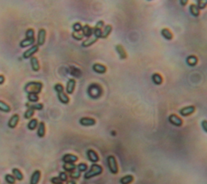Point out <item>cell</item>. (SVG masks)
I'll return each instance as SVG.
<instances>
[{
    "label": "cell",
    "mask_w": 207,
    "mask_h": 184,
    "mask_svg": "<svg viewBox=\"0 0 207 184\" xmlns=\"http://www.w3.org/2000/svg\"><path fill=\"white\" fill-rule=\"evenodd\" d=\"M195 106H185L180 109V114L181 116H189L191 115L192 114H194L195 111Z\"/></svg>",
    "instance_id": "cell-13"
},
{
    "label": "cell",
    "mask_w": 207,
    "mask_h": 184,
    "mask_svg": "<svg viewBox=\"0 0 207 184\" xmlns=\"http://www.w3.org/2000/svg\"><path fill=\"white\" fill-rule=\"evenodd\" d=\"M30 63H31V67H32V69L33 72H39L40 69V63H39V60L37 59V57H32L30 59Z\"/></svg>",
    "instance_id": "cell-15"
},
{
    "label": "cell",
    "mask_w": 207,
    "mask_h": 184,
    "mask_svg": "<svg viewBox=\"0 0 207 184\" xmlns=\"http://www.w3.org/2000/svg\"><path fill=\"white\" fill-rule=\"evenodd\" d=\"M38 51H39V46L37 45H33L28 50L24 51V54H23V58L25 59H29V58L31 59L32 57H33L35 54L38 52Z\"/></svg>",
    "instance_id": "cell-5"
},
{
    "label": "cell",
    "mask_w": 207,
    "mask_h": 184,
    "mask_svg": "<svg viewBox=\"0 0 207 184\" xmlns=\"http://www.w3.org/2000/svg\"><path fill=\"white\" fill-rule=\"evenodd\" d=\"M35 41H36V39H30V38H24V40H22L20 42V46L21 48H25V47H28V46H30V45H34Z\"/></svg>",
    "instance_id": "cell-22"
},
{
    "label": "cell",
    "mask_w": 207,
    "mask_h": 184,
    "mask_svg": "<svg viewBox=\"0 0 207 184\" xmlns=\"http://www.w3.org/2000/svg\"><path fill=\"white\" fill-rule=\"evenodd\" d=\"M102 31H103V29L94 27L93 28V36L96 37V38H98V39L99 38H102Z\"/></svg>",
    "instance_id": "cell-37"
},
{
    "label": "cell",
    "mask_w": 207,
    "mask_h": 184,
    "mask_svg": "<svg viewBox=\"0 0 207 184\" xmlns=\"http://www.w3.org/2000/svg\"><path fill=\"white\" fill-rule=\"evenodd\" d=\"M5 82V76L3 75H0V85L3 84Z\"/></svg>",
    "instance_id": "cell-49"
},
{
    "label": "cell",
    "mask_w": 207,
    "mask_h": 184,
    "mask_svg": "<svg viewBox=\"0 0 207 184\" xmlns=\"http://www.w3.org/2000/svg\"><path fill=\"white\" fill-rule=\"evenodd\" d=\"M35 110L34 109H31V108H28L27 110L24 112V117L25 119H29V118H32V116L34 115Z\"/></svg>",
    "instance_id": "cell-36"
},
{
    "label": "cell",
    "mask_w": 207,
    "mask_h": 184,
    "mask_svg": "<svg viewBox=\"0 0 207 184\" xmlns=\"http://www.w3.org/2000/svg\"><path fill=\"white\" fill-rule=\"evenodd\" d=\"M202 127L203 128V130L205 131V132L207 133V121L206 120H203L202 122Z\"/></svg>",
    "instance_id": "cell-48"
},
{
    "label": "cell",
    "mask_w": 207,
    "mask_h": 184,
    "mask_svg": "<svg viewBox=\"0 0 207 184\" xmlns=\"http://www.w3.org/2000/svg\"><path fill=\"white\" fill-rule=\"evenodd\" d=\"M87 157L88 159L91 162H92L93 164H96L100 161V157H99L98 153L93 149H88L87 151Z\"/></svg>",
    "instance_id": "cell-7"
},
{
    "label": "cell",
    "mask_w": 207,
    "mask_h": 184,
    "mask_svg": "<svg viewBox=\"0 0 207 184\" xmlns=\"http://www.w3.org/2000/svg\"><path fill=\"white\" fill-rule=\"evenodd\" d=\"M26 106L28 108H31V109H34V110H40V109H43L44 108V105L42 103H31V102H28L26 104Z\"/></svg>",
    "instance_id": "cell-25"
},
{
    "label": "cell",
    "mask_w": 207,
    "mask_h": 184,
    "mask_svg": "<svg viewBox=\"0 0 207 184\" xmlns=\"http://www.w3.org/2000/svg\"><path fill=\"white\" fill-rule=\"evenodd\" d=\"M180 3H181V4H182V5H183V6H184L186 4V3H188V1H187V0H185V1H181Z\"/></svg>",
    "instance_id": "cell-51"
},
{
    "label": "cell",
    "mask_w": 207,
    "mask_h": 184,
    "mask_svg": "<svg viewBox=\"0 0 207 184\" xmlns=\"http://www.w3.org/2000/svg\"><path fill=\"white\" fill-rule=\"evenodd\" d=\"M62 160L64 163H75L78 161L79 158L76 155L71 154V153H67L65 154L62 158Z\"/></svg>",
    "instance_id": "cell-10"
},
{
    "label": "cell",
    "mask_w": 207,
    "mask_h": 184,
    "mask_svg": "<svg viewBox=\"0 0 207 184\" xmlns=\"http://www.w3.org/2000/svg\"><path fill=\"white\" fill-rule=\"evenodd\" d=\"M54 90L58 94V93H60V92H63V91H65V89H64L63 85L62 84H59L58 83V84H56L55 85H54Z\"/></svg>",
    "instance_id": "cell-45"
},
{
    "label": "cell",
    "mask_w": 207,
    "mask_h": 184,
    "mask_svg": "<svg viewBox=\"0 0 207 184\" xmlns=\"http://www.w3.org/2000/svg\"><path fill=\"white\" fill-rule=\"evenodd\" d=\"M25 37L26 38H30V39H35V31L33 29L30 28L26 30L25 32Z\"/></svg>",
    "instance_id": "cell-38"
},
{
    "label": "cell",
    "mask_w": 207,
    "mask_h": 184,
    "mask_svg": "<svg viewBox=\"0 0 207 184\" xmlns=\"http://www.w3.org/2000/svg\"><path fill=\"white\" fill-rule=\"evenodd\" d=\"M88 94L92 98H99L102 94V88L98 84H92L88 88Z\"/></svg>",
    "instance_id": "cell-3"
},
{
    "label": "cell",
    "mask_w": 207,
    "mask_h": 184,
    "mask_svg": "<svg viewBox=\"0 0 207 184\" xmlns=\"http://www.w3.org/2000/svg\"><path fill=\"white\" fill-rule=\"evenodd\" d=\"M12 174L16 178V180H18V181H22L24 179V174L18 168L12 169Z\"/></svg>",
    "instance_id": "cell-28"
},
{
    "label": "cell",
    "mask_w": 207,
    "mask_h": 184,
    "mask_svg": "<svg viewBox=\"0 0 207 184\" xmlns=\"http://www.w3.org/2000/svg\"><path fill=\"white\" fill-rule=\"evenodd\" d=\"M11 110V106H10L7 102L0 100V111L4 113H9Z\"/></svg>",
    "instance_id": "cell-30"
},
{
    "label": "cell",
    "mask_w": 207,
    "mask_h": 184,
    "mask_svg": "<svg viewBox=\"0 0 207 184\" xmlns=\"http://www.w3.org/2000/svg\"><path fill=\"white\" fill-rule=\"evenodd\" d=\"M152 80L156 85H160V84H162L163 83L162 76L159 73H154L152 75Z\"/></svg>",
    "instance_id": "cell-31"
},
{
    "label": "cell",
    "mask_w": 207,
    "mask_h": 184,
    "mask_svg": "<svg viewBox=\"0 0 207 184\" xmlns=\"http://www.w3.org/2000/svg\"><path fill=\"white\" fill-rule=\"evenodd\" d=\"M186 61H187V63L189 64V66L194 67V66H196V65L197 62H198V59H197V58L196 56H194V55H190V56L187 58Z\"/></svg>",
    "instance_id": "cell-33"
},
{
    "label": "cell",
    "mask_w": 207,
    "mask_h": 184,
    "mask_svg": "<svg viewBox=\"0 0 207 184\" xmlns=\"http://www.w3.org/2000/svg\"><path fill=\"white\" fill-rule=\"evenodd\" d=\"M107 164H108V167H109V171L111 172L112 174H117L119 171L118 169V165H117V161L116 160V158L112 155H109L107 158Z\"/></svg>",
    "instance_id": "cell-4"
},
{
    "label": "cell",
    "mask_w": 207,
    "mask_h": 184,
    "mask_svg": "<svg viewBox=\"0 0 207 184\" xmlns=\"http://www.w3.org/2000/svg\"><path fill=\"white\" fill-rule=\"evenodd\" d=\"M161 34H162V36L165 39H167V40L168 41L172 40L173 38L172 32H171L168 29H163L161 30Z\"/></svg>",
    "instance_id": "cell-29"
},
{
    "label": "cell",
    "mask_w": 207,
    "mask_h": 184,
    "mask_svg": "<svg viewBox=\"0 0 207 184\" xmlns=\"http://www.w3.org/2000/svg\"><path fill=\"white\" fill-rule=\"evenodd\" d=\"M5 181L8 182V184H15L16 183V178L13 176V174H10V173H7L4 177Z\"/></svg>",
    "instance_id": "cell-35"
},
{
    "label": "cell",
    "mask_w": 207,
    "mask_h": 184,
    "mask_svg": "<svg viewBox=\"0 0 207 184\" xmlns=\"http://www.w3.org/2000/svg\"><path fill=\"white\" fill-rule=\"evenodd\" d=\"M116 51L119 54V57L121 59H125L127 58V53H126L125 48L123 47L122 45L118 44V45H116Z\"/></svg>",
    "instance_id": "cell-20"
},
{
    "label": "cell",
    "mask_w": 207,
    "mask_h": 184,
    "mask_svg": "<svg viewBox=\"0 0 207 184\" xmlns=\"http://www.w3.org/2000/svg\"><path fill=\"white\" fill-rule=\"evenodd\" d=\"M112 31V26L110 24H107L104 27L102 31V38H107Z\"/></svg>",
    "instance_id": "cell-26"
},
{
    "label": "cell",
    "mask_w": 207,
    "mask_h": 184,
    "mask_svg": "<svg viewBox=\"0 0 207 184\" xmlns=\"http://www.w3.org/2000/svg\"><path fill=\"white\" fill-rule=\"evenodd\" d=\"M77 170L81 172H87L88 171V165L84 162H81L80 164H78L77 165Z\"/></svg>",
    "instance_id": "cell-40"
},
{
    "label": "cell",
    "mask_w": 207,
    "mask_h": 184,
    "mask_svg": "<svg viewBox=\"0 0 207 184\" xmlns=\"http://www.w3.org/2000/svg\"><path fill=\"white\" fill-rule=\"evenodd\" d=\"M196 7L199 8L200 9H204L207 6V0H198V1H196Z\"/></svg>",
    "instance_id": "cell-42"
},
{
    "label": "cell",
    "mask_w": 207,
    "mask_h": 184,
    "mask_svg": "<svg viewBox=\"0 0 207 184\" xmlns=\"http://www.w3.org/2000/svg\"><path fill=\"white\" fill-rule=\"evenodd\" d=\"M80 175H81V173H80L78 170H75L72 171V172H70V173H69L70 178H71L73 180H74V179H80Z\"/></svg>",
    "instance_id": "cell-41"
},
{
    "label": "cell",
    "mask_w": 207,
    "mask_h": 184,
    "mask_svg": "<svg viewBox=\"0 0 207 184\" xmlns=\"http://www.w3.org/2000/svg\"><path fill=\"white\" fill-rule=\"evenodd\" d=\"M168 121L171 124L176 126V127H181L183 124V120L181 118L176 115H170L168 116Z\"/></svg>",
    "instance_id": "cell-8"
},
{
    "label": "cell",
    "mask_w": 207,
    "mask_h": 184,
    "mask_svg": "<svg viewBox=\"0 0 207 184\" xmlns=\"http://www.w3.org/2000/svg\"><path fill=\"white\" fill-rule=\"evenodd\" d=\"M189 11H190V13L194 16V17H197L199 16L200 15V10L199 8L196 7V5L195 4H191L189 6Z\"/></svg>",
    "instance_id": "cell-32"
},
{
    "label": "cell",
    "mask_w": 207,
    "mask_h": 184,
    "mask_svg": "<svg viewBox=\"0 0 207 184\" xmlns=\"http://www.w3.org/2000/svg\"><path fill=\"white\" fill-rule=\"evenodd\" d=\"M19 122H20V116L17 114H15L10 118V119L8 121V126L9 128H11V129H14L16 128L18 125Z\"/></svg>",
    "instance_id": "cell-12"
},
{
    "label": "cell",
    "mask_w": 207,
    "mask_h": 184,
    "mask_svg": "<svg viewBox=\"0 0 207 184\" xmlns=\"http://www.w3.org/2000/svg\"><path fill=\"white\" fill-rule=\"evenodd\" d=\"M45 132H46L45 123L44 122H40L39 125L37 127V136H38V137H40V138H43V137H45Z\"/></svg>",
    "instance_id": "cell-17"
},
{
    "label": "cell",
    "mask_w": 207,
    "mask_h": 184,
    "mask_svg": "<svg viewBox=\"0 0 207 184\" xmlns=\"http://www.w3.org/2000/svg\"><path fill=\"white\" fill-rule=\"evenodd\" d=\"M82 32L83 36L87 38H91L92 36H93V28L88 25V24H85L82 26Z\"/></svg>",
    "instance_id": "cell-18"
},
{
    "label": "cell",
    "mask_w": 207,
    "mask_h": 184,
    "mask_svg": "<svg viewBox=\"0 0 207 184\" xmlns=\"http://www.w3.org/2000/svg\"><path fill=\"white\" fill-rule=\"evenodd\" d=\"M66 184H77V183H76V182L74 181V180L71 179V180H69V181H67V183H66Z\"/></svg>",
    "instance_id": "cell-50"
},
{
    "label": "cell",
    "mask_w": 207,
    "mask_h": 184,
    "mask_svg": "<svg viewBox=\"0 0 207 184\" xmlns=\"http://www.w3.org/2000/svg\"><path fill=\"white\" fill-rule=\"evenodd\" d=\"M92 69L98 74H104L107 72V67L101 63H95L92 66Z\"/></svg>",
    "instance_id": "cell-16"
},
{
    "label": "cell",
    "mask_w": 207,
    "mask_h": 184,
    "mask_svg": "<svg viewBox=\"0 0 207 184\" xmlns=\"http://www.w3.org/2000/svg\"><path fill=\"white\" fill-rule=\"evenodd\" d=\"M80 123L83 127H92L96 123L95 118L90 117H82L80 119Z\"/></svg>",
    "instance_id": "cell-9"
},
{
    "label": "cell",
    "mask_w": 207,
    "mask_h": 184,
    "mask_svg": "<svg viewBox=\"0 0 207 184\" xmlns=\"http://www.w3.org/2000/svg\"><path fill=\"white\" fill-rule=\"evenodd\" d=\"M38 125H39V123H38V120L37 118H32V119L29 120L27 127H28V129L30 130V131H34V130H36V128L38 127Z\"/></svg>",
    "instance_id": "cell-27"
},
{
    "label": "cell",
    "mask_w": 207,
    "mask_h": 184,
    "mask_svg": "<svg viewBox=\"0 0 207 184\" xmlns=\"http://www.w3.org/2000/svg\"><path fill=\"white\" fill-rule=\"evenodd\" d=\"M102 173H103V167L100 165H98L96 163V164H92L91 165L89 170L85 172L83 177H84V179L88 180V179H92L94 177L99 176Z\"/></svg>",
    "instance_id": "cell-2"
},
{
    "label": "cell",
    "mask_w": 207,
    "mask_h": 184,
    "mask_svg": "<svg viewBox=\"0 0 207 184\" xmlns=\"http://www.w3.org/2000/svg\"><path fill=\"white\" fill-rule=\"evenodd\" d=\"M42 88L43 84L40 81H30L24 86V91L28 94H34L38 95L42 90Z\"/></svg>",
    "instance_id": "cell-1"
},
{
    "label": "cell",
    "mask_w": 207,
    "mask_h": 184,
    "mask_svg": "<svg viewBox=\"0 0 207 184\" xmlns=\"http://www.w3.org/2000/svg\"><path fill=\"white\" fill-rule=\"evenodd\" d=\"M76 86V81L74 79H69L67 83V87H66V93L68 95H70L74 93V88Z\"/></svg>",
    "instance_id": "cell-11"
},
{
    "label": "cell",
    "mask_w": 207,
    "mask_h": 184,
    "mask_svg": "<svg viewBox=\"0 0 207 184\" xmlns=\"http://www.w3.org/2000/svg\"><path fill=\"white\" fill-rule=\"evenodd\" d=\"M62 168L65 170V172L70 173V172L75 170L77 169V165L74 163H64L63 165H62Z\"/></svg>",
    "instance_id": "cell-23"
},
{
    "label": "cell",
    "mask_w": 207,
    "mask_h": 184,
    "mask_svg": "<svg viewBox=\"0 0 207 184\" xmlns=\"http://www.w3.org/2000/svg\"><path fill=\"white\" fill-rule=\"evenodd\" d=\"M58 178L61 179V181L63 182H67V179H68V174L67 173V172L65 171H62L59 173Z\"/></svg>",
    "instance_id": "cell-44"
},
{
    "label": "cell",
    "mask_w": 207,
    "mask_h": 184,
    "mask_svg": "<svg viewBox=\"0 0 207 184\" xmlns=\"http://www.w3.org/2000/svg\"><path fill=\"white\" fill-rule=\"evenodd\" d=\"M46 40V30L45 29H40L37 33V45L38 46H42Z\"/></svg>",
    "instance_id": "cell-6"
},
{
    "label": "cell",
    "mask_w": 207,
    "mask_h": 184,
    "mask_svg": "<svg viewBox=\"0 0 207 184\" xmlns=\"http://www.w3.org/2000/svg\"><path fill=\"white\" fill-rule=\"evenodd\" d=\"M134 176L131 174L125 175L120 179V183L121 184H130L134 182Z\"/></svg>",
    "instance_id": "cell-24"
},
{
    "label": "cell",
    "mask_w": 207,
    "mask_h": 184,
    "mask_svg": "<svg viewBox=\"0 0 207 184\" xmlns=\"http://www.w3.org/2000/svg\"><path fill=\"white\" fill-rule=\"evenodd\" d=\"M72 29H73V32H81L82 30V25L80 22H76L72 25Z\"/></svg>",
    "instance_id": "cell-39"
},
{
    "label": "cell",
    "mask_w": 207,
    "mask_h": 184,
    "mask_svg": "<svg viewBox=\"0 0 207 184\" xmlns=\"http://www.w3.org/2000/svg\"><path fill=\"white\" fill-rule=\"evenodd\" d=\"M58 98L62 103L63 104H68L70 102V97L68 96V94L63 91V92H60V93H58Z\"/></svg>",
    "instance_id": "cell-19"
},
{
    "label": "cell",
    "mask_w": 207,
    "mask_h": 184,
    "mask_svg": "<svg viewBox=\"0 0 207 184\" xmlns=\"http://www.w3.org/2000/svg\"><path fill=\"white\" fill-rule=\"evenodd\" d=\"M28 102H31V103H37L39 102V96L37 94H28Z\"/></svg>",
    "instance_id": "cell-34"
},
{
    "label": "cell",
    "mask_w": 207,
    "mask_h": 184,
    "mask_svg": "<svg viewBox=\"0 0 207 184\" xmlns=\"http://www.w3.org/2000/svg\"><path fill=\"white\" fill-rule=\"evenodd\" d=\"M50 182L53 184H63L62 183V182L61 181V179H59L58 177H53V178L50 179Z\"/></svg>",
    "instance_id": "cell-46"
},
{
    "label": "cell",
    "mask_w": 207,
    "mask_h": 184,
    "mask_svg": "<svg viewBox=\"0 0 207 184\" xmlns=\"http://www.w3.org/2000/svg\"><path fill=\"white\" fill-rule=\"evenodd\" d=\"M40 177H41V172L39 170H35L31 176L29 184H38L40 180Z\"/></svg>",
    "instance_id": "cell-14"
},
{
    "label": "cell",
    "mask_w": 207,
    "mask_h": 184,
    "mask_svg": "<svg viewBox=\"0 0 207 184\" xmlns=\"http://www.w3.org/2000/svg\"><path fill=\"white\" fill-rule=\"evenodd\" d=\"M95 27H96V28H99V29H102L104 27V20H99V21L96 24Z\"/></svg>",
    "instance_id": "cell-47"
},
{
    "label": "cell",
    "mask_w": 207,
    "mask_h": 184,
    "mask_svg": "<svg viewBox=\"0 0 207 184\" xmlns=\"http://www.w3.org/2000/svg\"><path fill=\"white\" fill-rule=\"evenodd\" d=\"M98 41V38H96L94 36H92L91 38H87L85 41H83L82 43V47H89L91 45H92L93 44H95Z\"/></svg>",
    "instance_id": "cell-21"
},
{
    "label": "cell",
    "mask_w": 207,
    "mask_h": 184,
    "mask_svg": "<svg viewBox=\"0 0 207 184\" xmlns=\"http://www.w3.org/2000/svg\"><path fill=\"white\" fill-rule=\"evenodd\" d=\"M72 37H73V38L75 39V40L81 41V40H82V38H83L84 36H83V34H82V32H72Z\"/></svg>",
    "instance_id": "cell-43"
}]
</instances>
